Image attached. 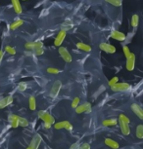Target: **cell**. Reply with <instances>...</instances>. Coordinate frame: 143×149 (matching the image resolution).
<instances>
[{
    "mask_svg": "<svg viewBox=\"0 0 143 149\" xmlns=\"http://www.w3.org/2000/svg\"><path fill=\"white\" fill-rule=\"evenodd\" d=\"M37 116L39 119H41L44 123H48V124H55V118L52 116L49 112H47L45 110H39L37 113Z\"/></svg>",
    "mask_w": 143,
    "mask_h": 149,
    "instance_id": "obj_1",
    "label": "cell"
},
{
    "mask_svg": "<svg viewBox=\"0 0 143 149\" xmlns=\"http://www.w3.org/2000/svg\"><path fill=\"white\" fill-rule=\"evenodd\" d=\"M131 89V86L128 83H117L114 86L111 87V90L113 92L119 93V92H128Z\"/></svg>",
    "mask_w": 143,
    "mask_h": 149,
    "instance_id": "obj_2",
    "label": "cell"
},
{
    "mask_svg": "<svg viewBox=\"0 0 143 149\" xmlns=\"http://www.w3.org/2000/svg\"><path fill=\"white\" fill-rule=\"evenodd\" d=\"M61 88H62V82L60 80H56L54 83L52 84V87L50 89V97H56L59 95V93L61 91Z\"/></svg>",
    "mask_w": 143,
    "mask_h": 149,
    "instance_id": "obj_3",
    "label": "cell"
},
{
    "mask_svg": "<svg viewBox=\"0 0 143 149\" xmlns=\"http://www.w3.org/2000/svg\"><path fill=\"white\" fill-rule=\"evenodd\" d=\"M54 128L56 130H62V129H64V130H66L68 132H72L73 129H74L73 125L69 122V121H61V122L55 123Z\"/></svg>",
    "mask_w": 143,
    "mask_h": 149,
    "instance_id": "obj_4",
    "label": "cell"
},
{
    "mask_svg": "<svg viewBox=\"0 0 143 149\" xmlns=\"http://www.w3.org/2000/svg\"><path fill=\"white\" fill-rule=\"evenodd\" d=\"M58 52H59V54H60L61 58H63L65 63H71V61H73L72 56L69 53L68 49H67L66 47H59Z\"/></svg>",
    "mask_w": 143,
    "mask_h": 149,
    "instance_id": "obj_5",
    "label": "cell"
},
{
    "mask_svg": "<svg viewBox=\"0 0 143 149\" xmlns=\"http://www.w3.org/2000/svg\"><path fill=\"white\" fill-rule=\"evenodd\" d=\"M41 141H42V137H41V136L39 134H36L32 136V141H30L29 147L30 149H38Z\"/></svg>",
    "mask_w": 143,
    "mask_h": 149,
    "instance_id": "obj_6",
    "label": "cell"
},
{
    "mask_svg": "<svg viewBox=\"0 0 143 149\" xmlns=\"http://www.w3.org/2000/svg\"><path fill=\"white\" fill-rule=\"evenodd\" d=\"M99 48H100L101 50H102L103 52L107 53V54H115L116 51H117L116 47H115L114 45L109 44V43H105V42L101 43L99 45Z\"/></svg>",
    "mask_w": 143,
    "mask_h": 149,
    "instance_id": "obj_7",
    "label": "cell"
},
{
    "mask_svg": "<svg viewBox=\"0 0 143 149\" xmlns=\"http://www.w3.org/2000/svg\"><path fill=\"white\" fill-rule=\"evenodd\" d=\"M66 35H67V31L64 29H61L60 31L58 32V34L54 40V45L56 47H61V45H62V43L66 38Z\"/></svg>",
    "mask_w": 143,
    "mask_h": 149,
    "instance_id": "obj_8",
    "label": "cell"
},
{
    "mask_svg": "<svg viewBox=\"0 0 143 149\" xmlns=\"http://www.w3.org/2000/svg\"><path fill=\"white\" fill-rule=\"evenodd\" d=\"M75 112L77 114H81V113H89L91 112V104L89 102H85L81 105H78L77 108H75Z\"/></svg>",
    "mask_w": 143,
    "mask_h": 149,
    "instance_id": "obj_9",
    "label": "cell"
},
{
    "mask_svg": "<svg viewBox=\"0 0 143 149\" xmlns=\"http://www.w3.org/2000/svg\"><path fill=\"white\" fill-rule=\"evenodd\" d=\"M111 37L115 39V40L117 41H125V38H127V36H125V34L124 32H120L119 31V30H116V29H113L111 31Z\"/></svg>",
    "mask_w": 143,
    "mask_h": 149,
    "instance_id": "obj_10",
    "label": "cell"
},
{
    "mask_svg": "<svg viewBox=\"0 0 143 149\" xmlns=\"http://www.w3.org/2000/svg\"><path fill=\"white\" fill-rule=\"evenodd\" d=\"M130 108L133 113L135 114L139 119L143 120V108L141 106L138 105L137 103H132V104L130 105Z\"/></svg>",
    "mask_w": 143,
    "mask_h": 149,
    "instance_id": "obj_11",
    "label": "cell"
},
{
    "mask_svg": "<svg viewBox=\"0 0 143 149\" xmlns=\"http://www.w3.org/2000/svg\"><path fill=\"white\" fill-rule=\"evenodd\" d=\"M135 61H136V57L134 54H131V56L128 58H127V63H125V67L128 71H132L134 69V66H135Z\"/></svg>",
    "mask_w": 143,
    "mask_h": 149,
    "instance_id": "obj_12",
    "label": "cell"
},
{
    "mask_svg": "<svg viewBox=\"0 0 143 149\" xmlns=\"http://www.w3.org/2000/svg\"><path fill=\"white\" fill-rule=\"evenodd\" d=\"M12 102H13V97H11V95H8V97L0 98V109L5 108L6 106L11 104Z\"/></svg>",
    "mask_w": 143,
    "mask_h": 149,
    "instance_id": "obj_13",
    "label": "cell"
},
{
    "mask_svg": "<svg viewBox=\"0 0 143 149\" xmlns=\"http://www.w3.org/2000/svg\"><path fill=\"white\" fill-rule=\"evenodd\" d=\"M104 143L111 149H119L120 148L119 143H118L116 140L110 139V137H106L105 140H104Z\"/></svg>",
    "mask_w": 143,
    "mask_h": 149,
    "instance_id": "obj_14",
    "label": "cell"
},
{
    "mask_svg": "<svg viewBox=\"0 0 143 149\" xmlns=\"http://www.w3.org/2000/svg\"><path fill=\"white\" fill-rule=\"evenodd\" d=\"M11 3H12V6H13V9L15 11L16 14H22L23 12V8H22V5L20 3V0H11Z\"/></svg>",
    "mask_w": 143,
    "mask_h": 149,
    "instance_id": "obj_15",
    "label": "cell"
},
{
    "mask_svg": "<svg viewBox=\"0 0 143 149\" xmlns=\"http://www.w3.org/2000/svg\"><path fill=\"white\" fill-rule=\"evenodd\" d=\"M119 121V120H118ZM118 124L120 125V132H122V134H124V136H128V134H130V125H127V124L120 122L119 121Z\"/></svg>",
    "mask_w": 143,
    "mask_h": 149,
    "instance_id": "obj_16",
    "label": "cell"
},
{
    "mask_svg": "<svg viewBox=\"0 0 143 149\" xmlns=\"http://www.w3.org/2000/svg\"><path fill=\"white\" fill-rule=\"evenodd\" d=\"M77 48L83 52H87V53L91 52V47L88 44L83 43V42H78V43H77Z\"/></svg>",
    "mask_w": 143,
    "mask_h": 149,
    "instance_id": "obj_17",
    "label": "cell"
},
{
    "mask_svg": "<svg viewBox=\"0 0 143 149\" xmlns=\"http://www.w3.org/2000/svg\"><path fill=\"white\" fill-rule=\"evenodd\" d=\"M118 121L117 119H115V118H112V119H106V120H103L102 122V125L104 126V127H112V126H116L118 124Z\"/></svg>",
    "mask_w": 143,
    "mask_h": 149,
    "instance_id": "obj_18",
    "label": "cell"
},
{
    "mask_svg": "<svg viewBox=\"0 0 143 149\" xmlns=\"http://www.w3.org/2000/svg\"><path fill=\"white\" fill-rule=\"evenodd\" d=\"M24 24V21L22 19H15L12 24H11V26H10V29L11 30H15L17 29H19L20 26H22Z\"/></svg>",
    "mask_w": 143,
    "mask_h": 149,
    "instance_id": "obj_19",
    "label": "cell"
},
{
    "mask_svg": "<svg viewBox=\"0 0 143 149\" xmlns=\"http://www.w3.org/2000/svg\"><path fill=\"white\" fill-rule=\"evenodd\" d=\"M29 106H30V110H35L36 109V100H35V97L33 95H30V98H29Z\"/></svg>",
    "mask_w": 143,
    "mask_h": 149,
    "instance_id": "obj_20",
    "label": "cell"
},
{
    "mask_svg": "<svg viewBox=\"0 0 143 149\" xmlns=\"http://www.w3.org/2000/svg\"><path fill=\"white\" fill-rule=\"evenodd\" d=\"M135 136L137 139H143V125H138L135 130Z\"/></svg>",
    "mask_w": 143,
    "mask_h": 149,
    "instance_id": "obj_21",
    "label": "cell"
},
{
    "mask_svg": "<svg viewBox=\"0 0 143 149\" xmlns=\"http://www.w3.org/2000/svg\"><path fill=\"white\" fill-rule=\"evenodd\" d=\"M18 123H19V126H21V127H23V128H26L30 125L29 121H27L26 118L20 117V116L18 117Z\"/></svg>",
    "mask_w": 143,
    "mask_h": 149,
    "instance_id": "obj_22",
    "label": "cell"
},
{
    "mask_svg": "<svg viewBox=\"0 0 143 149\" xmlns=\"http://www.w3.org/2000/svg\"><path fill=\"white\" fill-rule=\"evenodd\" d=\"M139 24V17L138 15H133L131 17V26L133 29H136Z\"/></svg>",
    "mask_w": 143,
    "mask_h": 149,
    "instance_id": "obj_23",
    "label": "cell"
},
{
    "mask_svg": "<svg viewBox=\"0 0 143 149\" xmlns=\"http://www.w3.org/2000/svg\"><path fill=\"white\" fill-rule=\"evenodd\" d=\"M119 121H120V122H123L125 124H127V125H130V118H128L127 115L124 114V113H120L119 115Z\"/></svg>",
    "mask_w": 143,
    "mask_h": 149,
    "instance_id": "obj_24",
    "label": "cell"
},
{
    "mask_svg": "<svg viewBox=\"0 0 143 149\" xmlns=\"http://www.w3.org/2000/svg\"><path fill=\"white\" fill-rule=\"evenodd\" d=\"M106 2H108L109 4L113 5L115 7H120L122 6V0H105Z\"/></svg>",
    "mask_w": 143,
    "mask_h": 149,
    "instance_id": "obj_25",
    "label": "cell"
},
{
    "mask_svg": "<svg viewBox=\"0 0 143 149\" xmlns=\"http://www.w3.org/2000/svg\"><path fill=\"white\" fill-rule=\"evenodd\" d=\"M123 52H124V55H125V57L127 58H128L131 56V54L132 53L130 52V48H128L127 45H124L123 46Z\"/></svg>",
    "mask_w": 143,
    "mask_h": 149,
    "instance_id": "obj_26",
    "label": "cell"
},
{
    "mask_svg": "<svg viewBox=\"0 0 143 149\" xmlns=\"http://www.w3.org/2000/svg\"><path fill=\"white\" fill-rule=\"evenodd\" d=\"M80 97H74V100H73V102H72V103H71L72 108H75V109L78 105H80Z\"/></svg>",
    "mask_w": 143,
    "mask_h": 149,
    "instance_id": "obj_27",
    "label": "cell"
},
{
    "mask_svg": "<svg viewBox=\"0 0 143 149\" xmlns=\"http://www.w3.org/2000/svg\"><path fill=\"white\" fill-rule=\"evenodd\" d=\"M27 88V85L26 82H20L18 84V90L20 92H25Z\"/></svg>",
    "mask_w": 143,
    "mask_h": 149,
    "instance_id": "obj_28",
    "label": "cell"
},
{
    "mask_svg": "<svg viewBox=\"0 0 143 149\" xmlns=\"http://www.w3.org/2000/svg\"><path fill=\"white\" fill-rule=\"evenodd\" d=\"M5 52H7L10 55H16V50L11 46H6L5 47Z\"/></svg>",
    "mask_w": 143,
    "mask_h": 149,
    "instance_id": "obj_29",
    "label": "cell"
},
{
    "mask_svg": "<svg viewBox=\"0 0 143 149\" xmlns=\"http://www.w3.org/2000/svg\"><path fill=\"white\" fill-rule=\"evenodd\" d=\"M47 72L50 73V74H58V73H60V70L55 68V67H48L47 68Z\"/></svg>",
    "mask_w": 143,
    "mask_h": 149,
    "instance_id": "obj_30",
    "label": "cell"
},
{
    "mask_svg": "<svg viewBox=\"0 0 143 149\" xmlns=\"http://www.w3.org/2000/svg\"><path fill=\"white\" fill-rule=\"evenodd\" d=\"M117 83H119V77L115 76V77L112 78V79H110V81H109V86L112 87V86H114L115 84H117Z\"/></svg>",
    "mask_w": 143,
    "mask_h": 149,
    "instance_id": "obj_31",
    "label": "cell"
},
{
    "mask_svg": "<svg viewBox=\"0 0 143 149\" xmlns=\"http://www.w3.org/2000/svg\"><path fill=\"white\" fill-rule=\"evenodd\" d=\"M78 149H90V144L87 142H85L82 144H80V148Z\"/></svg>",
    "mask_w": 143,
    "mask_h": 149,
    "instance_id": "obj_32",
    "label": "cell"
},
{
    "mask_svg": "<svg viewBox=\"0 0 143 149\" xmlns=\"http://www.w3.org/2000/svg\"><path fill=\"white\" fill-rule=\"evenodd\" d=\"M33 52H35V56H41V55H43L44 49H43V48H41V49H37V50H35V51H33Z\"/></svg>",
    "mask_w": 143,
    "mask_h": 149,
    "instance_id": "obj_33",
    "label": "cell"
},
{
    "mask_svg": "<svg viewBox=\"0 0 143 149\" xmlns=\"http://www.w3.org/2000/svg\"><path fill=\"white\" fill-rule=\"evenodd\" d=\"M10 125H11V127L12 128H18L19 127V123H18V119L17 120H14V121H12V122H10Z\"/></svg>",
    "mask_w": 143,
    "mask_h": 149,
    "instance_id": "obj_34",
    "label": "cell"
},
{
    "mask_svg": "<svg viewBox=\"0 0 143 149\" xmlns=\"http://www.w3.org/2000/svg\"><path fill=\"white\" fill-rule=\"evenodd\" d=\"M78 148H80V143L78 142L73 143V144L71 145V147H70V149H78Z\"/></svg>",
    "mask_w": 143,
    "mask_h": 149,
    "instance_id": "obj_35",
    "label": "cell"
},
{
    "mask_svg": "<svg viewBox=\"0 0 143 149\" xmlns=\"http://www.w3.org/2000/svg\"><path fill=\"white\" fill-rule=\"evenodd\" d=\"M51 126H52L51 124H48V123H43V128H44V129H47V130L51 128Z\"/></svg>",
    "mask_w": 143,
    "mask_h": 149,
    "instance_id": "obj_36",
    "label": "cell"
},
{
    "mask_svg": "<svg viewBox=\"0 0 143 149\" xmlns=\"http://www.w3.org/2000/svg\"><path fill=\"white\" fill-rule=\"evenodd\" d=\"M3 56H4V53H3V51H1V50H0V63H1L2 58H3Z\"/></svg>",
    "mask_w": 143,
    "mask_h": 149,
    "instance_id": "obj_37",
    "label": "cell"
},
{
    "mask_svg": "<svg viewBox=\"0 0 143 149\" xmlns=\"http://www.w3.org/2000/svg\"><path fill=\"white\" fill-rule=\"evenodd\" d=\"M27 149H30V148L29 147V146H27Z\"/></svg>",
    "mask_w": 143,
    "mask_h": 149,
    "instance_id": "obj_38",
    "label": "cell"
},
{
    "mask_svg": "<svg viewBox=\"0 0 143 149\" xmlns=\"http://www.w3.org/2000/svg\"><path fill=\"white\" fill-rule=\"evenodd\" d=\"M23 1H27V0H23Z\"/></svg>",
    "mask_w": 143,
    "mask_h": 149,
    "instance_id": "obj_39",
    "label": "cell"
}]
</instances>
